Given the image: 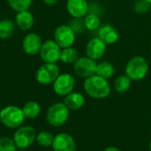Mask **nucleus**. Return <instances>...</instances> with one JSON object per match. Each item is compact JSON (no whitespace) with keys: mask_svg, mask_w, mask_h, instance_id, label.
<instances>
[{"mask_svg":"<svg viewBox=\"0 0 151 151\" xmlns=\"http://www.w3.org/2000/svg\"><path fill=\"white\" fill-rule=\"evenodd\" d=\"M106 43L102 41L99 37L91 39L86 46V55L87 57L98 60L100 59L106 51Z\"/></svg>","mask_w":151,"mask_h":151,"instance_id":"nucleus-13","label":"nucleus"},{"mask_svg":"<svg viewBox=\"0 0 151 151\" xmlns=\"http://www.w3.org/2000/svg\"><path fill=\"white\" fill-rule=\"evenodd\" d=\"M97 63L88 57H81L73 64L74 73L81 78H88L96 74Z\"/></svg>","mask_w":151,"mask_h":151,"instance_id":"nucleus-9","label":"nucleus"},{"mask_svg":"<svg viewBox=\"0 0 151 151\" xmlns=\"http://www.w3.org/2000/svg\"><path fill=\"white\" fill-rule=\"evenodd\" d=\"M150 4L147 2L146 0H137L134 3V12H136L137 13H144L148 12V10L150 9Z\"/></svg>","mask_w":151,"mask_h":151,"instance_id":"nucleus-28","label":"nucleus"},{"mask_svg":"<svg viewBox=\"0 0 151 151\" xmlns=\"http://www.w3.org/2000/svg\"><path fill=\"white\" fill-rule=\"evenodd\" d=\"M54 135L48 131H42L36 135V142L39 146L43 148H49L52 146L54 141Z\"/></svg>","mask_w":151,"mask_h":151,"instance_id":"nucleus-23","label":"nucleus"},{"mask_svg":"<svg viewBox=\"0 0 151 151\" xmlns=\"http://www.w3.org/2000/svg\"><path fill=\"white\" fill-rule=\"evenodd\" d=\"M54 151H75L76 143L73 137L67 133H60L54 137L52 143Z\"/></svg>","mask_w":151,"mask_h":151,"instance_id":"nucleus-11","label":"nucleus"},{"mask_svg":"<svg viewBox=\"0 0 151 151\" xmlns=\"http://www.w3.org/2000/svg\"><path fill=\"white\" fill-rule=\"evenodd\" d=\"M15 24L20 30H30L35 24L34 15L31 12H29V10L19 12L15 17Z\"/></svg>","mask_w":151,"mask_h":151,"instance_id":"nucleus-15","label":"nucleus"},{"mask_svg":"<svg viewBox=\"0 0 151 151\" xmlns=\"http://www.w3.org/2000/svg\"><path fill=\"white\" fill-rule=\"evenodd\" d=\"M150 66L148 61L142 56L132 58L126 65V74L132 81H141L148 74Z\"/></svg>","mask_w":151,"mask_h":151,"instance_id":"nucleus-3","label":"nucleus"},{"mask_svg":"<svg viewBox=\"0 0 151 151\" xmlns=\"http://www.w3.org/2000/svg\"><path fill=\"white\" fill-rule=\"evenodd\" d=\"M99 38L104 41L106 44H114L119 40V32L117 29L111 26V25H105L102 27L99 30Z\"/></svg>","mask_w":151,"mask_h":151,"instance_id":"nucleus-17","label":"nucleus"},{"mask_svg":"<svg viewBox=\"0 0 151 151\" xmlns=\"http://www.w3.org/2000/svg\"><path fill=\"white\" fill-rule=\"evenodd\" d=\"M58 0H43V2L48 4V5H52V4H55L57 3Z\"/></svg>","mask_w":151,"mask_h":151,"instance_id":"nucleus-30","label":"nucleus"},{"mask_svg":"<svg viewBox=\"0 0 151 151\" xmlns=\"http://www.w3.org/2000/svg\"><path fill=\"white\" fill-rule=\"evenodd\" d=\"M35 129L29 126H22L18 127L13 135V140L18 149L26 150L30 147L36 140Z\"/></svg>","mask_w":151,"mask_h":151,"instance_id":"nucleus-5","label":"nucleus"},{"mask_svg":"<svg viewBox=\"0 0 151 151\" xmlns=\"http://www.w3.org/2000/svg\"><path fill=\"white\" fill-rule=\"evenodd\" d=\"M75 39L76 34L69 25H60L54 31V41L61 49L72 47Z\"/></svg>","mask_w":151,"mask_h":151,"instance_id":"nucleus-8","label":"nucleus"},{"mask_svg":"<svg viewBox=\"0 0 151 151\" xmlns=\"http://www.w3.org/2000/svg\"><path fill=\"white\" fill-rule=\"evenodd\" d=\"M59 74L60 69L57 64L44 63L36 71L35 79L42 85H50L53 84Z\"/></svg>","mask_w":151,"mask_h":151,"instance_id":"nucleus-7","label":"nucleus"},{"mask_svg":"<svg viewBox=\"0 0 151 151\" xmlns=\"http://www.w3.org/2000/svg\"><path fill=\"white\" fill-rule=\"evenodd\" d=\"M74 86L75 80L73 76L70 73H62L53 82V90L57 95L65 96L73 91Z\"/></svg>","mask_w":151,"mask_h":151,"instance_id":"nucleus-10","label":"nucleus"},{"mask_svg":"<svg viewBox=\"0 0 151 151\" xmlns=\"http://www.w3.org/2000/svg\"><path fill=\"white\" fill-rule=\"evenodd\" d=\"M131 81L132 80L127 74L120 75L114 81V88L118 93H126L131 87Z\"/></svg>","mask_w":151,"mask_h":151,"instance_id":"nucleus-22","label":"nucleus"},{"mask_svg":"<svg viewBox=\"0 0 151 151\" xmlns=\"http://www.w3.org/2000/svg\"><path fill=\"white\" fill-rule=\"evenodd\" d=\"M6 1L9 6L17 12L29 10L32 4V0H6Z\"/></svg>","mask_w":151,"mask_h":151,"instance_id":"nucleus-24","label":"nucleus"},{"mask_svg":"<svg viewBox=\"0 0 151 151\" xmlns=\"http://www.w3.org/2000/svg\"><path fill=\"white\" fill-rule=\"evenodd\" d=\"M146 1H147V2H149V3L151 4V0H146Z\"/></svg>","mask_w":151,"mask_h":151,"instance_id":"nucleus-32","label":"nucleus"},{"mask_svg":"<svg viewBox=\"0 0 151 151\" xmlns=\"http://www.w3.org/2000/svg\"><path fill=\"white\" fill-rule=\"evenodd\" d=\"M115 73V68L112 64L109 62H102L97 64L96 74L108 80L111 78Z\"/></svg>","mask_w":151,"mask_h":151,"instance_id":"nucleus-21","label":"nucleus"},{"mask_svg":"<svg viewBox=\"0 0 151 151\" xmlns=\"http://www.w3.org/2000/svg\"><path fill=\"white\" fill-rule=\"evenodd\" d=\"M22 111L26 119H34L39 116L41 112V106L35 101H29L24 104L22 107Z\"/></svg>","mask_w":151,"mask_h":151,"instance_id":"nucleus-18","label":"nucleus"},{"mask_svg":"<svg viewBox=\"0 0 151 151\" xmlns=\"http://www.w3.org/2000/svg\"><path fill=\"white\" fill-rule=\"evenodd\" d=\"M69 26L73 28L75 34H81L87 29L84 19H82V18H73V19L71 20Z\"/></svg>","mask_w":151,"mask_h":151,"instance_id":"nucleus-27","label":"nucleus"},{"mask_svg":"<svg viewBox=\"0 0 151 151\" xmlns=\"http://www.w3.org/2000/svg\"><path fill=\"white\" fill-rule=\"evenodd\" d=\"M64 104L70 111H78L85 104V97L79 92H72L65 96Z\"/></svg>","mask_w":151,"mask_h":151,"instance_id":"nucleus-16","label":"nucleus"},{"mask_svg":"<svg viewBox=\"0 0 151 151\" xmlns=\"http://www.w3.org/2000/svg\"><path fill=\"white\" fill-rule=\"evenodd\" d=\"M150 50H151V44H150Z\"/></svg>","mask_w":151,"mask_h":151,"instance_id":"nucleus-33","label":"nucleus"},{"mask_svg":"<svg viewBox=\"0 0 151 151\" xmlns=\"http://www.w3.org/2000/svg\"><path fill=\"white\" fill-rule=\"evenodd\" d=\"M62 49L54 40H47L42 42L39 55L41 59L47 64H57L60 60Z\"/></svg>","mask_w":151,"mask_h":151,"instance_id":"nucleus-6","label":"nucleus"},{"mask_svg":"<svg viewBox=\"0 0 151 151\" xmlns=\"http://www.w3.org/2000/svg\"><path fill=\"white\" fill-rule=\"evenodd\" d=\"M104 151H121L119 148L117 147H114V146H110V147H107Z\"/></svg>","mask_w":151,"mask_h":151,"instance_id":"nucleus-29","label":"nucleus"},{"mask_svg":"<svg viewBox=\"0 0 151 151\" xmlns=\"http://www.w3.org/2000/svg\"><path fill=\"white\" fill-rule=\"evenodd\" d=\"M79 58V52L76 49L73 47H68L62 49L61 55H60V60L67 65L74 64Z\"/></svg>","mask_w":151,"mask_h":151,"instance_id":"nucleus-20","label":"nucleus"},{"mask_svg":"<svg viewBox=\"0 0 151 151\" xmlns=\"http://www.w3.org/2000/svg\"><path fill=\"white\" fill-rule=\"evenodd\" d=\"M22 108L15 105H9L0 111V120L4 126L9 128H18L21 127L25 120Z\"/></svg>","mask_w":151,"mask_h":151,"instance_id":"nucleus-2","label":"nucleus"},{"mask_svg":"<svg viewBox=\"0 0 151 151\" xmlns=\"http://www.w3.org/2000/svg\"><path fill=\"white\" fill-rule=\"evenodd\" d=\"M150 151H151V139H150Z\"/></svg>","mask_w":151,"mask_h":151,"instance_id":"nucleus-31","label":"nucleus"},{"mask_svg":"<svg viewBox=\"0 0 151 151\" xmlns=\"http://www.w3.org/2000/svg\"><path fill=\"white\" fill-rule=\"evenodd\" d=\"M66 10L73 18H83L88 11L87 0H67Z\"/></svg>","mask_w":151,"mask_h":151,"instance_id":"nucleus-14","label":"nucleus"},{"mask_svg":"<svg viewBox=\"0 0 151 151\" xmlns=\"http://www.w3.org/2000/svg\"><path fill=\"white\" fill-rule=\"evenodd\" d=\"M83 87L87 95L94 99H104L111 94L108 80L97 74L85 79Z\"/></svg>","mask_w":151,"mask_h":151,"instance_id":"nucleus-1","label":"nucleus"},{"mask_svg":"<svg viewBox=\"0 0 151 151\" xmlns=\"http://www.w3.org/2000/svg\"><path fill=\"white\" fill-rule=\"evenodd\" d=\"M18 149L13 139L4 136L0 138V151H16Z\"/></svg>","mask_w":151,"mask_h":151,"instance_id":"nucleus-26","label":"nucleus"},{"mask_svg":"<svg viewBox=\"0 0 151 151\" xmlns=\"http://www.w3.org/2000/svg\"><path fill=\"white\" fill-rule=\"evenodd\" d=\"M16 24L10 19H4L0 20V39L10 38L15 30Z\"/></svg>","mask_w":151,"mask_h":151,"instance_id":"nucleus-19","label":"nucleus"},{"mask_svg":"<svg viewBox=\"0 0 151 151\" xmlns=\"http://www.w3.org/2000/svg\"><path fill=\"white\" fill-rule=\"evenodd\" d=\"M70 110L64 103H55L48 110L46 119L48 123L54 127H60L69 119Z\"/></svg>","mask_w":151,"mask_h":151,"instance_id":"nucleus-4","label":"nucleus"},{"mask_svg":"<svg viewBox=\"0 0 151 151\" xmlns=\"http://www.w3.org/2000/svg\"><path fill=\"white\" fill-rule=\"evenodd\" d=\"M84 23L88 30H96L100 27V19L97 15L92 13L85 16Z\"/></svg>","mask_w":151,"mask_h":151,"instance_id":"nucleus-25","label":"nucleus"},{"mask_svg":"<svg viewBox=\"0 0 151 151\" xmlns=\"http://www.w3.org/2000/svg\"><path fill=\"white\" fill-rule=\"evenodd\" d=\"M41 36L36 33H28L23 39L22 48L25 53L30 56L39 54L42 45Z\"/></svg>","mask_w":151,"mask_h":151,"instance_id":"nucleus-12","label":"nucleus"}]
</instances>
